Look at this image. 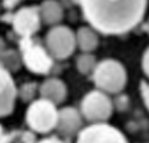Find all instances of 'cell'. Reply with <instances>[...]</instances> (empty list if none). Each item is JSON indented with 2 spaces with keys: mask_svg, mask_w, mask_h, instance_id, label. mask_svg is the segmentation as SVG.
Masks as SVG:
<instances>
[{
  "mask_svg": "<svg viewBox=\"0 0 149 143\" xmlns=\"http://www.w3.org/2000/svg\"><path fill=\"white\" fill-rule=\"evenodd\" d=\"M41 94H42L43 99H45L55 105V103L63 101V99L65 98V94H66V90H65L64 84L61 80L49 79L42 85Z\"/></svg>",
  "mask_w": 149,
  "mask_h": 143,
  "instance_id": "11",
  "label": "cell"
},
{
  "mask_svg": "<svg viewBox=\"0 0 149 143\" xmlns=\"http://www.w3.org/2000/svg\"><path fill=\"white\" fill-rule=\"evenodd\" d=\"M14 100H15L14 81L9 76V73L0 64V116H5L12 112L14 106Z\"/></svg>",
  "mask_w": 149,
  "mask_h": 143,
  "instance_id": "8",
  "label": "cell"
},
{
  "mask_svg": "<svg viewBox=\"0 0 149 143\" xmlns=\"http://www.w3.org/2000/svg\"><path fill=\"white\" fill-rule=\"evenodd\" d=\"M81 112L87 120L100 122L108 119L112 114V103L104 93L93 91L83 99Z\"/></svg>",
  "mask_w": 149,
  "mask_h": 143,
  "instance_id": "5",
  "label": "cell"
},
{
  "mask_svg": "<svg viewBox=\"0 0 149 143\" xmlns=\"http://www.w3.org/2000/svg\"><path fill=\"white\" fill-rule=\"evenodd\" d=\"M16 1H17V0H5V5H6L7 7H12Z\"/></svg>",
  "mask_w": 149,
  "mask_h": 143,
  "instance_id": "18",
  "label": "cell"
},
{
  "mask_svg": "<svg viewBox=\"0 0 149 143\" xmlns=\"http://www.w3.org/2000/svg\"><path fill=\"white\" fill-rule=\"evenodd\" d=\"M94 81L99 88L109 93H116L121 91L126 84L125 69L120 63L106 59L95 67Z\"/></svg>",
  "mask_w": 149,
  "mask_h": 143,
  "instance_id": "2",
  "label": "cell"
},
{
  "mask_svg": "<svg viewBox=\"0 0 149 143\" xmlns=\"http://www.w3.org/2000/svg\"><path fill=\"white\" fill-rule=\"evenodd\" d=\"M47 44L56 58H65L71 55L74 49V36L69 28L58 27L52 29L47 37Z\"/></svg>",
  "mask_w": 149,
  "mask_h": 143,
  "instance_id": "7",
  "label": "cell"
},
{
  "mask_svg": "<svg viewBox=\"0 0 149 143\" xmlns=\"http://www.w3.org/2000/svg\"><path fill=\"white\" fill-rule=\"evenodd\" d=\"M14 27L16 31L28 37L30 34L37 30L38 28V16L35 8H24L21 9L14 20Z\"/></svg>",
  "mask_w": 149,
  "mask_h": 143,
  "instance_id": "10",
  "label": "cell"
},
{
  "mask_svg": "<svg viewBox=\"0 0 149 143\" xmlns=\"http://www.w3.org/2000/svg\"><path fill=\"white\" fill-rule=\"evenodd\" d=\"M80 126H81L80 116L77 113V110H74L73 108L68 107L58 112L56 128L62 135L71 136L79 130Z\"/></svg>",
  "mask_w": 149,
  "mask_h": 143,
  "instance_id": "9",
  "label": "cell"
},
{
  "mask_svg": "<svg viewBox=\"0 0 149 143\" xmlns=\"http://www.w3.org/2000/svg\"><path fill=\"white\" fill-rule=\"evenodd\" d=\"M142 93H143V98H144L146 105L149 108V85L143 84V86H142Z\"/></svg>",
  "mask_w": 149,
  "mask_h": 143,
  "instance_id": "16",
  "label": "cell"
},
{
  "mask_svg": "<svg viewBox=\"0 0 149 143\" xmlns=\"http://www.w3.org/2000/svg\"><path fill=\"white\" fill-rule=\"evenodd\" d=\"M37 143H64V142L61 141L59 138H56V137H48V138L41 140V141L37 142Z\"/></svg>",
  "mask_w": 149,
  "mask_h": 143,
  "instance_id": "17",
  "label": "cell"
},
{
  "mask_svg": "<svg viewBox=\"0 0 149 143\" xmlns=\"http://www.w3.org/2000/svg\"><path fill=\"white\" fill-rule=\"evenodd\" d=\"M43 15L48 22H56L61 19L62 12L57 3L54 1H47L43 5Z\"/></svg>",
  "mask_w": 149,
  "mask_h": 143,
  "instance_id": "13",
  "label": "cell"
},
{
  "mask_svg": "<svg viewBox=\"0 0 149 143\" xmlns=\"http://www.w3.org/2000/svg\"><path fill=\"white\" fill-rule=\"evenodd\" d=\"M147 29H148V31H149V21H148V23H147Z\"/></svg>",
  "mask_w": 149,
  "mask_h": 143,
  "instance_id": "19",
  "label": "cell"
},
{
  "mask_svg": "<svg viewBox=\"0 0 149 143\" xmlns=\"http://www.w3.org/2000/svg\"><path fill=\"white\" fill-rule=\"evenodd\" d=\"M20 45L23 55V60L30 71L35 73H47L50 70L52 60L42 47L34 44L28 37L22 38Z\"/></svg>",
  "mask_w": 149,
  "mask_h": 143,
  "instance_id": "6",
  "label": "cell"
},
{
  "mask_svg": "<svg viewBox=\"0 0 149 143\" xmlns=\"http://www.w3.org/2000/svg\"><path fill=\"white\" fill-rule=\"evenodd\" d=\"M147 0H80L85 17L106 34L125 33L142 17Z\"/></svg>",
  "mask_w": 149,
  "mask_h": 143,
  "instance_id": "1",
  "label": "cell"
},
{
  "mask_svg": "<svg viewBox=\"0 0 149 143\" xmlns=\"http://www.w3.org/2000/svg\"><path fill=\"white\" fill-rule=\"evenodd\" d=\"M77 38H78L79 47L85 51L93 50L98 44V38L95 34L91 31L88 28H80L78 30Z\"/></svg>",
  "mask_w": 149,
  "mask_h": 143,
  "instance_id": "12",
  "label": "cell"
},
{
  "mask_svg": "<svg viewBox=\"0 0 149 143\" xmlns=\"http://www.w3.org/2000/svg\"><path fill=\"white\" fill-rule=\"evenodd\" d=\"M58 112L52 102L40 99L33 102L27 110V123L37 133H48L56 128Z\"/></svg>",
  "mask_w": 149,
  "mask_h": 143,
  "instance_id": "3",
  "label": "cell"
},
{
  "mask_svg": "<svg viewBox=\"0 0 149 143\" xmlns=\"http://www.w3.org/2000/svg\"><path fill=\"white\" fill-rule=\"evenodd\" d=\"M94 65V58L88 55L80 56L78 59V69L83 73H87Z\"/></svg>",
  "mask_w": 149,
  "mask_h": 143,
  "instance_id": "14",
  "label": "cell"
},
{
  "mask_svg": "<svg viewBox=\"0 0 149 143\" xmlns=\"http://www.w3.org/2000/svg\"><path fill=\"white\" fill-rule=\"evenodd\" d=\"M143 69H144V72L149 76V48L143 56Z\"/></svg>",
  "mask_w": 149,
  "mask_h": 143,
  "instance_id": "15",
  "label": "cell"
},
{
  "mask_svg": "<svg viewBox=\"0 0 149 143\" xmlns=\"http://www.w3.org/2000/svg\"><path fill=\"white\" fill-rule=\"evenodd\" d=\"M77 143H127V140L116 128L95 123L79 133Z\"/></svg>",
  "mask_w": 149,
  "mask_h": 143,
  "instance_id": "4",
  "label": "cell"
}]
</instances>
